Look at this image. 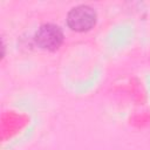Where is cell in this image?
I'll return each instance as SVG.
<instances>
[{
	"mask_svg": "<svg viewBox=\"0 0 150 150\" xmlns=\"http://www.w3.org/2000/svg\"><path fill=\"white\" fill-rule=\"evenodd\" d=\"M96 12L87 5H80L71 8L67 15V23L75 32H87L95 26Z\"/></svg>",
	"mask_w": 150,
	"mask_h": 150,
	"instance_id": "cell-1",
	"label": "cell"
},
{
	"mask_svg": "<svg viewBox=\"0 0 150 150\" xmlns=\"http://www.w3.org/2000/svg\"><path fill=\"white\" fill-rule=\"evenodd\" d=\"M35 42L42 49L55 50L63 42V33L59 26L45 23L35 33Z\"/></svg>",
	"mask_w": 150,
	"mask_h": 150,
	"instance_id": "cell-2",
	"label": "cell"
}]
</instances>
